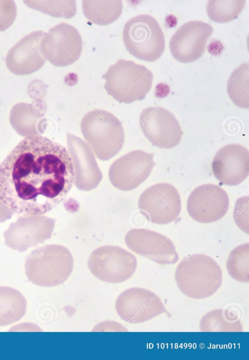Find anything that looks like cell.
<instances>
[{"mask_svg": "<svg viewBox=\"0 0 249 360\" xmlns=\"http://www.w3.org/2000/svg\"><path fill=\"white\" fill-rule=\"evenodd\" d=\"M83 40L78 31L72 25L62 22L45 35L41 50L46 60L57 67L72 64L80 57Z\"/></svg>", "mask_w": 249, "mask_h": 360, "instance_id": "8", "label": "cell"}, {"mask_svg": "<svg viewBox=\"0 0 249 360\" xmlns=\"http://www.w3.org/2000/svg\"><path fill=\"white\" fill-rule=\"evenodd\" d=\"M17 14V6L14 0H0V32L12 25Z\"/></svg>", "mask_w": 249, "mask_h": 360, "instance_id": "27", "label": "cell"}, {"mask_svg": "<svg viewBox=\"0 0 249 360\" xmlns=\"http://www.w3.org/2000/svg\"><path fill=\"white\" fill-rule=\"evenodd\" d=\"M73 259L71 252L60 245H47L34 251L27 258L25 271L29 280L37 286L51 287L63 284L71 274Z\"/></svg>", "mask_w": 249, "mask_h": 360, "instance_id": "5", "label": "cell"}, {"mask_svg": "<svg viewBox=\"0 0 249 360\" xmlns=\"http://www.w3.org/2000/svg\"><path fill=\"white\" fill-rule=\"evenodd\" d=\"M222 48L223 46L220 42L214 41L209 44L208 51L212 54L217 55L219 52H222Z\"/></svg>", "mask_w": 249, "mask_h": 360, "instance_id": "28", "label": "cell"}, {"mask_svg": "<svg viewBox=\"0 0 249 360\" xmlns=\"http://www.w3.org/2000/svg\"><path fill=\"white\" fill-rule=\"evenodd\" d=\"M26 309V300L18 290L0 286V326L19 321L25 314Z\"/></svg>", "mask_w": 249, "mask_h": 360, "instance_id": "19", "label": "cell"}, {"mask_svg": "<svg viewBox=\"0 0 249 360\" xmlns=\"http://www.w3.org/2000/svg\"><path fill=\"white\" fill-rule=\"evenodd\" d=\"M123 38L128 52L146 61L158 60L163 54L165 41L163 31L152 16L139 15L125 24Z\"/></svg>", "mask_w": 249, "mask_h": 360, "instance_id": "6", "label": "cell"}, {"mask_svg": "<svg viewBox=\"0 0 249 360\" xmlns=\"http://www.w3.org/2000/svg\"><path fill=\"white\" fill-rule=\"evenodd\" d=\"M103 77L108 94L125 104L143 99L153 80L152 72L144 66L123 59L110 66Z\"/></svg>", "mask_w": 249, "mask_h": 360, "instance_id": "3", "label": "cell"}, {"mask_svg": "<svg viewBox=\"0 0 249 360\" xmlns=\"http://www.w3.org/2000/svg\"><path fill=\"white\" fill-rule=\"evenodd\" d=\"M80 128L85 140L101 160L113 158L123 147L124 133L122 125L108 111L97 109L89 111L82 118Z\"/></svg>", "mask_w": 249, "mask_h": 360, "instance_id": "4", "label": "cell"}, {"mask_svg": "<svg viewBox=\"0 0 249 360\" xmlns=\"http://www.w3.org/2000/svg\"><path fill=\"white\" fill-rule=\"evenodd\" d=\"M154 154L140 150L131 151L117 159L110 166L112 184L122 191L132 190L150 175L155 163Z\"/></svg>", "mask_w": 249, "mask_h": 360, "instance_id": "11", "label": "cell"}, {"mask_svg": "<svg viewBox=\"0 0 249 360\" xmlns=\"http://www.w3.org/2000/svg\"><path fill=\"white\" fill-rule=\"evenodd\" d=\"M125 242L132 251L160 264H173L178 260L173 242L152 230L132 229L126 234Z\"/></svg>", "mask_w": 249, "mask_h": 360, "instance_id": "15", "label": "cell"}, {"mask_svg": "<svg viewBox=\"0 0 249 360\" xmlns=\"http://www.w3.org/2000/svg\"><path fill=\"white\" fill-rule=\"evenodd\" d=\"M28 7L53 17L70 18L76 13L75 0H23Z\"/></svg>", "mask_w": 249, "mask_h": 360, "instance_id": "25", "label": "cell"}, {"mask_svg": "<svg viewBox=\"0 0 249 360\" xmlns=\"http://www.w3.org/2000/svg\"><path fill=\"white\" fill-rule=\"evenodd\" d=\"M233 216L237 225L243 232L249 234V197L238 198L235 204Z\"/></svg>", "mask_w": 249, "mask_h": 360, "instance_id": "26", "label": "cell"}, {"mask_svg": "<svg viewBox=\"0 0 249 360\" xmlns=\"http://www.w3.org/2000/svg\"><path fill=\"white\" fill-rule=\"evenodd\" d=\"M199 327L202 332H241L243 325L238 313L229 309H215L201 318Z\"/></svg>", "mask_w": 249, "mask_h": 360, "instance_id": "21", "label": "cell"}, {"mask_svg": "<svg viewBox=\"0 0 249 360\" xmlns=\"http://www.w3.org/2000/svg\"><path fill=\"white\" fill-rule=\"evenodd\" d=\"M213 32V27L202 21L192 20L183 24L170 39L169 48L172 56L184 63L198 59Z\"/></svg>", "mask_w": 249, "mask_h": 360, "instance_id": "13", "label": "cell"}, {"mask_svg": "<svg viewBox=\"0 0 249 360\" xmlns=\"http://www.w3.org/2000/svg\"><path fill=\"white\" fill-rule=\"evenodd\" d=\"M230 204L227 192L213 184L198 186L190 195L187 210L195 220L203 223L215 222L223 217Z\"/></svg>", "mask_w": 249, "mask_h": 360, "instance_id": "14", "label": "cell"}, {"mask_svg": "<svg viewBox=\"0 0 249 360\" xmlns=\"http://www.w3.org/2000/svg\"><path fill=\"white\" fill-rule=\"evenodd\" d=\"M141 128L146 138L161 148L169 149L179 143L183 132L174 115L159 106L149 107L140 114Z\"/></svg>", "mask_w": 249, "mask_h": 360, "instance_id": "10", "label": "cell"}, {"mask_svg": "<svg viewBox=\"0 0 249 360\" xmlns=\"http://www.w3.org/2000/svg\"><path fill=\"white\" fill-rule=\"evenodd\" d=\"M45 34L42 31L32 32L10 49L5 63L11 72L18 75H28L44 65L46 59L41 52V43Z\"/></svg>", "mask_w": 249, "mask_h": 360, "instance_id": "17", "label": "cell"}, {"mask_svg": "<svg viewBox=\"0 0 249 360\" xmlns=\"http://www.w3.org/2000/svg\"><path fill=\"white\" fill-rule=\"evenodd\" d=\"M213 174L222 184L235 186L242 183L249 174V153L244 146L227 144L215 154L212 164Z\"/></svg>", "mask_w": 249, "mask_h": 360, "instance_id": "16", "label": "cell"}, {"mask_svg": "<svg viewBox=\"0 0 249 360\" xmlns=\"http://www.w3.org/2000/svg\"><path fill=\"white\" fill-rule=\"evenodd\" d=\"M248 63H243L231 73L227 83V91L232 102L237 106L249 108Z\"/></svg>", "mask_w": 249, "mask_h": 360, "instance_id": "22", "label": "cell"}, {"mask_svg": "<svg viewBox=\"0 0 249 360\" xmlns=\"http://www.w3.org/2000/svg\"><path fill=\"white\" fill-rule=\"evenodd\" d=\"M246 0H208L207 13L217 23H225L236 18L245 6Z\"/></svg>", "mask_w": 249, "mask_h": 360, "instance_id": "23", "label": "cell"}, {"mask_svg": "<svg viewBox=\"0 0 249 360\" xmlns=\"http://www.w3.org/2000/svg\"><path fill=\"white\" fill-rule=\"evenodd\" d=\"M82 7L89 20L95 24L106 25L120 17L123 6L121 0H83Z\"/></svg>", "mask_w": 249, "mask_h": 360, "instance_id": "20", "label": "cell"}, {"mask_svg": "<svg viewBox=\"0 0 249 360\" xmlns=\"http://www.w3.org/2000/svg\"><path fill=\"white\" fill-rule=\"evenodd\" d=\"M74 177L65 147L44 136H29L0 164V200L17 214L43 215L66 197Z\"/></svg>", "mask_w": 249, "mask_h": 360, "instance_id": "1", "label": "cell"}, {"mask_svg": "<svg viewBox=\"0 0 249 360\" xmlns=\"http://www.w3.org/2000/svg\"><path fill=\"white\" fill-rule=\"evenodd\" d=\"M230 275L235 280L243 283L249 281V244L240 245L230 252L227 264Z\"/></svg>", "mask_w": 249, "mask_h": 360, "instance_id": "24", "label": "cell"}, {"mask_svg": "<svg viewBox=\"0 0 249 360\" xmlns=\"http://www.w3.org/2000/svg\"><path fill=\"white\" fill-rule=\"evenodd\" d=\"M138 208L151 222L167 224L176 220L180 213V195L173 185L167 183H157L142 193Z\"/></svg>", "mask_w": 249, "mask_h": 360, "instance_id": "9", "label": "cell"}, {"mask_svg": "<svg viewBox=\"0 0 249 360\" xmlns=\"http://www.w3.org/2000/svg\"><path fill=\"white\" fill-rule=\"evenodd\" d=\"M67 142L72 160L75 186L85 191L95 189L103 176L91 149L82 139L69 133Z\"/></svg>", "mask_w": 249, "mask_h": 360, "instance_id": "18", "label": "cell"}, {"mask_svg": "<svg viewBox=\"0 0 249 360\" xmlns=\"http://www.w3.org/2000/svg\"><path fill=\"white\" fill-rule=\"evenodd\" d=\"M88 267L99 280L109 283H120L135 273L136 257L127 250L116 246L106 245L95 249L90 254Z\"/></svg>", "mask_w": 249, "mask_h": 360, "instance_id": "7", "label": "cell"}, {"mask_svg": "<svg viewBox=\"0 0 249 360\" xmlns=\"http://www.w3.org/2000/svg\"><path fill=\"white\" fill-rule=\"evenodd\" d=\"M179 290L191 298L202 299L214 294L222 281V272L218 264L203 254L185 257L178 265L175 274Z\"/></svg>", "mask_w": 249, "mask_h": 360, "instance_id": "2", "label": "cell"}, {"mask_svg": "<svg viewBox=\"0 0 249 360\" xmlns=\"http://www.w3.org/2000/svg\"><path fill=\"white\" fill-rule=\"evenodd\" d=\"M116 310L126 322L138 324L167 312L160 299L155 293L145 288H131L117 297Z\"/></svg>", "mask_w": 249, "mask_h": 360, "instance_id": "12", "label": "cell"}]
</instances>
